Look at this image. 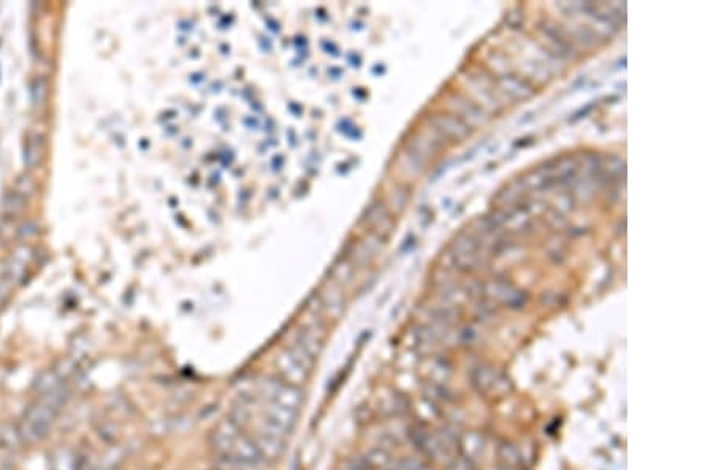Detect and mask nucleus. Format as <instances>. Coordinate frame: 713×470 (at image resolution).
Returning a JSON list of instances; mask_svg holds the SVG:
<instances>
[{
    "label": "nucleus",
    "instance_id": "nucleus-1",
    "mask_svg": "<svg viewBox=\"0 0 713 470\" xmlns=\"http://www.w3.org/2000/svg\"><path fill=\"white\" fill-rule=\"evenodd\" d=\"M210 446L219 460L238 467H260L265 458L252 435L232 418L219 421L210 434Z\"/></svg>",
    "mask_w": 713,
    "mask_h": 470
},
{
    "label": "nucleus",
    "instance_id": "nucleus-2",
    "mask_svg": "<svg viewBox=\"0 0 713 470\" xmlns=\"http://www.w3.org/2000/svg\"><path fill=\"white\" fill-rule=\"evenodd\" d=\"M60 412L56 407L43 399H35L33 404L26 410L24 417L19 421L18 435L24 444H37L43 440L51 431L56 417Z\"/></svg>",
    "mask_w": 713,
    "mask_h": 470
},
{
    "label": "nucleus",
    "instance_id": "nucleus-3",
    "mask_svg": "<svg viewBox=\"0 0 713 470\" xmlns=\"http://www.w3.org/2000/svg\"><path fill=\"white\" fill-rule=\"evenodd\" d=\"M314 361L316 360L308 355L300 345L292 342L287 347L280 350L276 356L279 378L295 385V387H300V383L310 377Z\"/></svg>",
    "mask_w": 713,
    "mask_h": 470
},
{
    "label": "nucleus",
    "instance_id": "nucleus-4",
    "mask_svg": "<svg viewBox=\"0 0 713 470\" xmlns=\"http://www.w3.org/2000/svg\"><path fill=\"white\" fill-rule=\"evenodd\" d=\"M430 126L441 138L460 141L471 135V127L466 126L462 119L452 115V112H436L430 117Z\"/></svg>",
    "mask_w": 713,
    "mask_h": 470
},
{
    "label": "nucleus",
    "instance_id": "nucleus-5",
    "mask_svg": "<svg viewBox=\"0 0 713 470\" xmlns=\"http://www.w3.org/2000/svg\"><path fill=\"white\" fill-rule=\"evenodd\" d=\"M447 106L451 108L452 115L462 119L466 126H469L471 128L480 127L487 122V112L474 101L463 97V95L452 94L447 99Z\"/></svg>",
    "mask_w": 713,
    "mask_h": 470
},
{
    "label": "nucleus",
    "instance_id": "nucleus-6",
    "mask_svg": "<svg viewBox=\"0 0 713 470\" xmlns=\"http://www.w3.org/2000/svg\"><path fill=\"white\" fill-rule=\"evenodd\" d=\"M469 87L473 89V94L476 95V99L479 100L480 108L482 105H484V108L493 112V115H498V112L503 110V106L499 103L495 94V79L488 78L485 73H482V75L480 73H476V75L469 76Z\"/></svg>",
    "mask_w": 713,
    "mask_h": 470
},
{
    "label": "nucleus",
    "instance_id": "nucleus-7",
    "mask_svg": "<svg viewBox=\"0 0 713 470\" xmlns=\"http://www.w3.org/2000/svg\"><path fill=\"white\" fill-rule=\"evenodd\" d=\"M383 247L384 237L369 231L368 235H364L360 241H357L355 244L351 247L347 260L352 263L353 268H360V266H364L371 262L376 255L383 251Z\"/></svg>",
    "mask_w": 713,
    "mask_h": 470
},
{
    "label": "nucleus",
    "instance_id": "nucleus-8",
    "mask_svg": "<svg viewBox=\"0 0 713 470\" xmlns=\"http://www.w3.org/2000/svg\"><path fill=\"white\" fill-rule=\"evenodd\" d=\"M367 225L371 228L373 233H376L380 237H387L393 230V217L389 209L380 201H374L373 205H369L364 211L363 217Z\"/></svg>",
    "mask_w": 713,
    "mask_h": 470
},
{
    "label": "nucleus",
    "instance_id": "nucleus-9",
    "mask_svg": "<svg viewBox=\"0 0 713 470\" xmlns=\"http://www.w3.org/2000/svg\"><path fill=\"white\" fill-rule=\"evenodd\" d=\"M485 293L488 294V296L493 298V299H499V301H503L506 305H509V308L512 309H519V308H523L528 296L523 293L517 290V288H514L510 284H508V282L504 280H493L490 282V284L485 285Z\"/></svg>",
    "mask_w": 713,
    "mask_h": 470
},
{
    "label": "nucleus",
    "instance_id": "nucleus-10",
    "mask_svg": "<svg viewBox=\"0 0 713 470\" xmlns=\"http://www.w3.org/2000/svg\"><path fill=\"white\" fill-rule=\"evenodd\" d=\"M496 86L512 100H526L535 94V89L530 83L515 75H510V73L498 76Z\"/></svg>",
    "mask_w": 713,
    "mask_h": 470
},
{
    "label": "nucleus",
    "instance_id": "nucleus-11",
    "mask_svg": "<svg viewBox=\"0 0 713 470\" xmlns=\"http://www.w3.org/2000/svg\"><path fill=\"white\" fill-rule=\"evenodd\" d=\"M296 345L305 350V352L312 356L314 360L317 358V355L321 353L322 342H324V331L321 326L317 325H306L303 326L301 330L296 333L295 341Z\"/></svg>",
    "mask_w": 713,
    "mask_h": 470
},
{
    "label": "nucleus",
    "instance_id": "nucleus-12",
    "mask_svg": "<svg viewBox=\"0 0 713 470\" xmlns=\"http://www.w3.org/2000/svg\"><path fill=\"white\" fill-rule=\"evenodd\" d=\"M541 32L544 33V37L547 38V42L555 48V53L563 56V58H571L572 53H574L571 40L566 38L564 33L561 32L557 26L546 22V24H542Z\"/></svg>",
    "mask_w": 713,
    "mask_h": 470
},
{
    "label": "nucleus",
    "instance_id": "nucleus-13",
    "mask_svg": "<svg viewBox=\"0 0 713 470\" xmlns=\"http://www.w3.org/2000/svg\"><path fill=\"white\" fill-rule=\"evenodd\" d=\"M473 383L476 388L480 389V392H488V389H492L496 383L495 372H493L490 367L485 366L476 367L473 371Z\"/></svg>",
    "mask_w": 713,
    "mask_h": 470
},
{
    "label": "nucleus",
    "instance_id": "nucleus-14",
    "mask_svg": "<svg viewBox=\"0 0 713 470\" xmlns=\"http://www.w3.org/2000/svg\"><path fill=\"white\" fill-rule=\"evenodd\" d=\"M51 470H78V462L73 453L60 448L56 451L51 461Z\"/></svg>",
    "mask_w": 713,
    "mask_h": 470
},
{
    "label": "nucleus",
    "instance_id": "nucleus-15",
    "mask_svg": "<svg viewBox=\"0 0 713 470\" xmlns=\"http://www.w3.org/2000/svg\"><path fill=\"white\" fill-rule=\"evenodd\" d=\"M523 190H526V189H525V185H523V181H521V178H520L517 181H514L512 184H509L508 189H504L503 192H499L498 201L503 203V205H506V203H508V205H512V203L517 201L519 198L523 195Z\"/></svg>",
    "mask_w": 713,
    "mask_h": 470
},
{
    "label": "nucleus",
    "instance_id": "nucleus-16",
    "mask_svg": "<svg viewBox=\"0 0 713 470\" xmlns=\"http://www.w3.org/2000/svg\"><path fill=\"white\" fill-rule=\"evenodd\" d=\"M408 198H409L408 190H404L403 187H393V189L389 192V195H387V201H389V205L393 211L400 212V211H403L404 206H406Z\"/></svg>",
    "mask_w": 713,
    "mask_h": 470
},
{
    "label": "nucleus",
    "instance_id": "nucleus-17",
    "mask_svg": "<svg viewBox=\"0 0 713 470\" xmlns=\"http://www.w3.org/2000/svg\"><path fill=\"white\" fill-rule=\"evenodd\" d=\"M322 303L325 308H342V293L335 284L327 285L322 292Z\"/></svg>",
    "mask_w": 713,
    "mask_h": 470
},
{
    "label": "nucleus",
    "instance_id": "nucleus-18",
    "mask_svg": "<svg viewBox=\"0 0 713 470\" xmlns=\"http://www.w3.org/2000/svg\"><path fill=\"white\" fill-rule=\"evenodd\" d=\"M498 455H499V458H501V461L506 464V467L508 466H517V464L520 462V455H519L517 448H515V446H512L510 444H503L501 446H499Z\"/></svg>",
    "mask_w": 713,
    "mask_h": 470
}]
</instances>
